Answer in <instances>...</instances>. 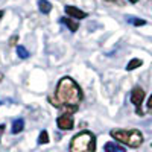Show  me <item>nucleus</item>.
Wrapping results in <instances>:
<instances>
[{
	"label": "nucleus",
	"instance_id": "5",
	"mask_svg": "<svg viewBox=\"0 0 152 152\" xmlns=\"http://www.w3.org/2000/svg\"><path fill=\"white\" fill-rule=\"evenodd\" d=\"M56 125H58V128L62 129V131H70L73 126H75V120L72 117V114L69 113H64L62 116H59L56 119Z\"/></svg>",
	"mask_w": 152,
	"mask_h": 152
},
{
	"label": "nucleus",
	"instance_id": "2",
	"mask_svg": "<svg viewBox=\"0 0 152 152\" xmlns=\"http://www.w3.org/2000/svg\"><path fill=\"white\" fill-rule=\"evenodd\" d=\"M110 135L117 140L119 143H123L128 148L137 149L140 148L145 142V137L143 134L138 131V129H120V128H114L110 131Z\"/></svg>",
	"mask_w": 152,
	"mask_h": 152
},
{
	"label": "nucleus",
	"instance_id": "3",
	"mask_svg": "<svg viewBox=\"0 0 152 152\" xmlns=\"http://www.w3.org/2000/svg\"><path fill=\"white\" fill-rule=\"evenodd\" d=\"M96 137L90 131L78 132L70 142V152H94Z\"/></svg>",
	"mask_w": 152,
	"mask_h": 152
},
{
	"label": "nucleus",
	"instance_id": "10",
	"mask_svg": "<svg viewBox=\"0 0 152 152\" xmlns=\"http://www.w3.org/2000/svg\"><path fill=\"white\" fill-rule=\"evenodd\" d=\"M38 9H40L43 14H49V12L52 11V3L47 2V0H40V2H38Z\"/></svg>",
	"mask_w": 152,
	"mask_h": 152
},
{
	"label": "nucleus",
	"instance_id": "1",
	"mask_svg": "<svg viewBox=\"0 0 152 152\" xmlns=\"http://www.w3.org/2000/svg\"><path fill=\"white\" fill-rule=\"evenodd\" d=\"M82 99H84V94H82L81 87L70 76H64V78L59 79L50 102L56 108H61L66 113L72 114L78 111V107L82 102Z\"/></svg>",
	"mask_w": 152,
	"mask_h": 152
},
{
	"label": "nucleus",
	"instance_id": "19",
	"mask_svg": "<svg viewBox=\"0 0 152 152\" xmlns=\"http://www.w3.org/2000/svg\"><path fill=\"white\" fill-rule=\"evenodd\" d=\"M3 81V73H0V82Z\"/></svg>",
	"mask_w": 152,
	"mask_h": 152
},
{
	"label": "nucleus",
	"instance_id": "14",
	"mask_svg": "<svg viewBox=\"0 0 152 152\" xmlns=\"http://www.w3.org/2000/svg\"><path fill=\"white\" fill-rule=\"evenodd\" d=\"M49 143V134L47 131H41L40 137H38V145H47Z\"/></svg>",
	"mask_w": 152,
	"mask_h": 152
},
{
	"label": "nucleus",
	"instance_id": "8",
	"mask_svg": "<svg viewBox=\"0 0 152 152\" xmlns=\"http://www.w3.org/2000/svg\"><path fill=\"white\" fill-rule=\"evenodd\" d=\"M61 21L70 29V32H76V31H78V28H79V23H78V21H75L72 17H62Z\"/></svg>",
	"mask_w": 152,
	"mask_h": 152
},
{
	"label": "nucleus",
	"instance_id": "11",
	"mask_svg": "<svg viewBox=\"0 0 152 152\" xmlns=\"http://www.w3.org/2000/svg\"><path fill=\"white\" fill-rule=\"evenodd\" d=\"M143 64V61L142 59H138V58H132L129 62H128V66H126V70L128 72H131V70H135V69H138Z\"/></svg>",
	"mask_w": 152,
	"mask_h": 152
},
{
	"label": "nucleus",
	"instance_id": "13",
	"mask_svg": "<svg viewBox=\"0 0 152 152\" xmlns=\"http://www.w3.org/2000/svg\"><path fill=\"white\" fill-rule=\"evenodd\" d=\"M126 20H128V23L134 24V26H145V24H146V20L137 18V17H126Z\"/></svg>",
	"mask_w": 152,
	"mask_h": 152
},
{
	"label": "nucleus",
	"instance_id": "18",
	"mask_svg": "<svg viewBox=\"0 0 152 152\" xmlns=\"http://www.w3.org/2000/svg\"><path fill=\"white\" fill-rule=\"evenodd\" d=\"M15 41H17V35H15V37H12V40H11V44H14Z\"/></svg>",
	"mask_w": 152,
	"mask_h": 152
},
{
	"label": "nucleus",
	"instance_id": "6",
	"mask_svg": "<svg viewBox=\"0 0 152 152\" xmlns=\"http://www.w3.org/2000/svg\"><path fill=\"white\" fill-rule=\"evenodd\" d=\"M64 11H66L67 17H72V18H78V20H81V18H85V17H87V12H84L82 9L76 8V6H70V5H67V6L64 8Z\"/></svg>",
	"mask_w": 152,
	"mask_h": 152
},
{
	"label": "nucleus",
	"instance_id": "20",
	"mask_svg": "<svg viewBox=\"0 0 152 152\" xmlns=\"http://www.w3.org/2000/svg\"><path fill=\"white\" fill-rule=\"evenodd\" d=\"M128 2H131V3H137L138 0H128Z\"/></svg>",
	"mask_w": 152,
	"mask_h": 152
},
{
	"label": "nucleus",
	"instance_id": "17",
	"mask_svg": "<svg viewBox=\"0 0 152 152\" xmlns=\"http://www.w3.org/2000/svg\"><path fill=\"white\" fill-rule=\"evenodd\" d=\"M105 2H111V3H119V5H123V0H105Z\"/></svg>",
	"mask_w": 152,
	"mask_h": 152
},
{
	"label": "nucleus",
	"instance_id": "21",
	"mask_svg": "<svg viewBox=\"0 0 152 152\" xmlns=\"http://www.w3.org/2000/svg\"><path fill=\"white\" fill-rule=\"evenodd\" d=\"M2 17H3V11H0V20H2Z\"/></svg>",
	"mask_w": 152,
	"mask_h": 152
},
{
	"label": "nucleus",
	"instance_id": "7",
	"mask_svg": "<svg viewBox=\"0 0 152 152\" xmlns=\"http://www.w3.org/2000/svg\"><path fill=\"white\" fill-rule=\"evenodd\" d=\"M104 151L105 152H125L126 149L119 145V143H114V142H107L105 146H104Z\"/></svg>",
	"mask_w": 152,
	"mask_h": 152
},
{
	"label": "nucleus",
	"instance_id": "4",
	"mask_svg": "<svg viewBox=\"0 0 152 152\" xmlns=\"http://www.w3.org/2000/svg\"><path fill=\"white\" fill-rule=\"evenodd\" d=\"M145 90L142 87H134L132 88V91H131V102L134 104L135 107V113L138 114V116H143V111H142V104H143V100H145Z\"/></svg>",
	"mask_w": 152,
	"mask_h": 152
},
{
	"label": "nucleus",
	"instance_id": "16",
	"mask_svg": "<svg viewBox=\"0 0 152 152\" xmlns=\"http://www.w3.org/2000/svg\"><path fill=\"white\" fill-rule=\"evenodd\" d=\"M6 126L5 125H0V142H2V135H3V131H5Z\"/></svg>",
	"mask_w": 152,
	"mask_h": 152
},
{
	"label": "nucleus",
	"instance_id": "15",
	"mask_svg": "<svg viewBox=\"0 0 152 152\" xmlns=\"http://www.w3.org/2000/svg\"><path fill=\"white\" fill-rule=\"evenodd\" d=\"M148 111L152 114V94H151V97L148 99Z\"/></svg>",
	"mask_w": 152,
	"mask_h": 152
},
{
	"label": "nucleus",
	"instance_id": "12",
	"mask_svg": "<svg viewBox=\"0 0 152 152\" xmlns=\"http://www.w3.org/2000/svg\"><path fill=\"white\" fill-rule=\"evenodd\" d=\"M17 55H18L21 59H28V58H29V52H28V49L24 47V46H21V44H18V46H17Z\"/></svg>",
	"mask_w": 152,
	"mask_h": 152
},
{
	"label": "nucleus",
	"instance_id": "9",
	"mask_svg": "<svg viewBox=\"0 0 152 152\" xmlns=\"http://www.w3.org/2000/svg\"><path fill=\"white\" fill-rule=\"evenodd\" d=\"M24 128V120L23 119H15L14 122H12V134H20Z\"/></svg>",
	"mask_w": 152,
	"mask_h": 152
}]
</instances>
